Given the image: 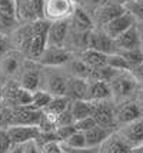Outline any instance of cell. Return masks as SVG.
<instances>
[{
	"mask_svg": "<svg viewBox=\"0 0 143 153\" xmlns=\"http://www.w3.org/2000/svg\"><path fill=\"white\" fill-rule=\"evenodd\" d=\"M76 10L73 0H44V19L50 23L72 19Z\"/></svg>",
	"mask_w": 143,
	"mask_h": 153,
	"instance_id": "cell-1",
	"label": "cell"
},
{
	"mask_svg": "<svg viewBox=\"0 0 143 153\" xmlns=\"http://www.w3.org/2000/svg\"><path fill=\"white\" fill-rule=\"evenodd\" d=\"M32 26H33V40H32V46H30L27 56L32 60H39L47 47L50 22L46 19H41L37 22H33Z\"/></svg>",
	"mask_w": 143,
	"mask_h": 153,
	"instance_id": "cell-2",
	"label": "cell"
},
{
	"mask_svg": "<svg viewBox=\"0 0 143 153\" xmlns=\"http://www.w3.org/2000/svg\"><path fill=\"white\" fill-rule=\"evenodd\" d=\"M16 13L19 19L30 23L44 19V0H17Z\"/></svg>",
	"mask_w": 143,
	"mask_h": 153,
	"instance_id": "cell-3",
	"label": "cell"
},
{
	"mask_svg": "<svg viewBox=\"0 0 143 153\" xmlns=\"http://www.w3.org/2000/svg\"><path fill=\"white\" fill-rule=\"evenodd\" d=\"M109 85L112 89V94H115L117 99H124L129 97L132 93H135L137 82L129 72H119Z\"/></svg>",
	"mask_w": 143,
	"mask_h": 153,
	"instance_id": "cell-4",
	"label": "cell"
},
{
	"mask_svg": "<svg viewBox=\"0 0 143 153\" xmlns=\"http://www.w3.org/2000/svg\"><path fill=\"white\" fill-rule=\"evenodd\" d=\"M95 103V110H93V119L99 126L104 127L107 130H112L117 125V117H116V110L107 100L103 102H93Z\"/></svg>",
	"mask_w": 143,
	"mask_h": 153,
	"instance_id": "cell-5",
	"label": "cell"
},
{
	"mask_svg": "<svg viewBox=\"0 0 143 153\" xmlns=\"http://www.w3.org/2000/svg\"><path fill=\"white\" fill-rule=\"evenodd\" d=\"M89 49L100 52L104 54H113L117 53V47H116L115 40L110 37L109 34H106L102 29L99 30H92L90 36H89Z\"/></svg>",
	"mask_w": 143,
	"mask_h": 153,
	"instance_id": "cell-6",
	"label": "cell"
},
{
	"mask_svg": "<svg viewBox=\"0 0 143 153\" xmlns=\"http://www.w3.org/2000/svg\"><path fill=\"white\" fill-rule=\"evenodd\" d=\"M70 60H72V53L66 47L47 46L37 62L43 66H61V65H67Z\"/></svg>",
	"mask_w": 143,
	"mask_h": 153,
	"instance_id": "cell-7",
	"label": "cell"
},
{
	"mask_svg": "<svg viewBox=\"0 0 143 153\" xmlns=\"http://www.w3.org/2000/svg\"><path fill=\"white\" fill-rule=\"evenodd\" d=\"M123 13H126V9L122 4H116L112 1H106L100 4L99 7H96L95 10V20L96 23H99L102 29L106 25H109L112 20L117 19L119 16H122Z\"/></svg>",
	"mask_w": 143,
	"mask_h": 153,
	"instance_id": "cell-8",
	"label": "cell"
},
{
	"mask_svg": "<svg viewBox=\"0 0 143 153\" xmlns=\"http://www.w3.org/2000/svg\"><path fill=\"white\" fill-rule=\"evenodd\" d=\"M7 133L13 145H26L39 139L41 130L39 126H10L7 129Z\"/></svg>",
	"mask_w": 143,
	"mask_h": 153,
	"instance_id": "cell-9",
	"label": "cell"
},
{
	"mask_svg": "<svg viewBox=\"0 0 143 153\" xmlns=\"http://www.w3.org/2000/svg\"><path fill=\"white\" fill-rule=\"evenodd\" d=\"M41 117H43V110L19 106L13 112V125L12 126H39Z\"/></svg>",
	"mask_w": 143,
	"mask_h": 153,
	"instance_id": "cell-10",
	"label": "cell"
},
{
	"mask_svg": "<svg viewBox=\"0 0 143 153\" xmlns=\"http://www.w3.org/2000/svg\"><path fill=\"white\" fill-rule=\"evenodd\" d=\"M117 52H127V50H142V40H140V32L139 27L135 25L115 39Z\"/></svg>",
	"mask_w": 143,
	"mask_h": 153,
	"instance_id": "cell-11",
	"label": "cell"
},
{
	"mask_svg": "<svg viewBox=\"0 0 143 153\" xmlns=\"http://www.w3.org/2000/svg\"><path fill=\"white\" fill-rule=\"evenodd\" d=\"M135 25H136V23H135V17L126 12V13H123L122 16H119L117 19L112 20L109 25H106V26L103 27L102 30L106 34H109L110 37L115 40V39H117L120 34L124 33L126 30H129L130 27H133Z\"/></svg>",
	"mask_w": 143,
	"mask_h": 153,
	"instance_id": "cell-12",
	"label": "cell"
},
{
	"mask_svg": "<svg viewBox=\"0 0 143 153\" xmlns=\"http://www.w3.org/2000/svg\"><path fill=\"white\" fill-rule=\"evenodd\" d=\"M69 32H70V26H69L67 20L50 23L49 36H47V46L64 47V43H66V40H67Z\"/></svg>",
	"mask_w": 143,
	"mask_h": 153,
	"instance_id": "cell-13",
	"label": "cell"
},
{
	"mask_svg": "<svg viewBox=\"0 0 143 153\" xmlns=\"http://www.w3.org/2000/svg\"><path fill=\"white\" fill-rule=\"evenodd\" d=\"M119 133L132 147L143 143V119H137L120 127Z\"/></svg>",
	"mask_w": 143,
	"mask_h": 153,
	"instance_id": "cell-14",
	"label": "cell"
},
{
	"mask_svg": "<svg viewBox=\"0 0 143 153\" xmlns=\"http://www.w3.org/2000/svg\"><path fill=\"white\" fill-rule=\"evenodd\" d=\"M116 117L117 123L124 126L137 119H142V107L136 102H126L116 110Z\"/></svg>",
	"mask_w": 143,
	"mask_h": 153,
	"instance_id": "cell-15",
	"label": "cell"
},
{
	"mask_svg": "<svg viewBox=\"0 0 143 153\" xmlns=\"http://www.w3.org/2000/svg\"><path fill=\"white\" fill-rule=\"evenodd\" d=\"M89 80L80 77H67V96L70 100H87Z\"/></svg>",
	"mask_w": 143,
	"mask_h": 153,
	"instance_id": "cell-16",
	"label": "cell"
},
{
	"mask_svg": "<svg viewBox=\"0 0 143 153\" xmlns=\"http://www.w3.org/2000/svg\"><path fill=\"white\" fill-rule=\"evenodd\" d=\"M132 146L122 137V134L112 133L100 146V153H130Z\"/></svg>",
	"mask_w": 143,
	"mask_h": 153,
	"instance_id": "cell-17",
	"label": "cell"
},
{
	"mask_svg": "<svg viewBox=\"0 0 143 153\" xmlns=\"http://www.w3.org/2000/svg\"><path fill=\"white\" fill-rule=\"evenodd\" d=\"M112 96V89L107 82L102 80H89V94L87 100L90 102H103Z\"/></svg>",
	"mask_w": 143,
	"mask_h": 153,
	"instance_id": "cell-18",
	"label": "cell"
},
{
	"mask_svg": "<svg viewBox=\"0 0 143 153\" xmlns=\"http://www.w3.org/2000/svg\"><path fill=\"white\" fill-rule=\"evenodd\" d=\"M21 67V53L9 50L0 62V69L6 76H14Z\"/></svg>",
	"mask_w": 143,
	"mask_h": 153,
	"instance_id": "cell-19",
	"label": "cell"
},
{
	"mask_svg": "<svg viewBox=\"0 0 143 153\" xmlns=\"http://www.w3.org/2000/svg\"><path fill=\"white\" fill-rule=\"evenodd\" d=\"M72 26L76 32H92L95 29V22L82 7H76L72 16Z\"/></svg>",
	"mask_w": 143,
	"mask_h": 153,
	"instance_id": "cell-20",
	"label": "cell"
},
{
	"mask_svg": "<svg viewBox=\"0 0 143 153\" xmlns=\"http://www.w3.org/2000/svg\"><path fill=\"white\" fill-rule=\"evenodd\" d=\"M41 82V74L39 72V69L34 66H29L27 69H24V72L21 73L20 77V86L27 89L30 92H37L39 86Z\"/></svg>",
	"mask_w": 143,
	"mask_h": 153,
	"instance_id": "cell-21",
	"label": "cell"
},
{
	"mask_svg": "<svg viewBox=\"0 0 143 153\" xmlns=\"http://www.w3.org/2000/svg\"><path fill=\"white\" fill-rule=\"evenodd\" d=\"M70 105H72V102H70V99L67 96H57V97H53V100L50 102V105L43 110V113L56 123V117L59 114H61L63 112H66L70 107Z\"/></svg>",
	"mask_w": 143,
	"mask_h": 153,
	"instance_id": "cell-22",
	"label": "cell"
},
{
	"mask_svg": "<svg viewBox=\"0 0 143 153\" xmlns=\"http://www.w3.org/2000/svg\"><path fill=\"white\" fill-rule=\"evenodd\" d=\"M112 132L104 129L102 126H95L92 127L90 130L84 132V136H86V143H87V147H100L106 142V139L109 137Z\"/></svg>",
	"mask_w": 143,
	"mask_h": 153,
	"instance_id": "cell-23",
	"label": "cell"
},
{
	"mask_svg": "<svg viewBox=\"0 0 143 153\" xmlns=\"http://www.w3.org/2000/svg\"><path fill=\"white\" fill-rule=\"evenodd\" d=\"M70 110H72L75 122H77V120L93 116L95 103L90 102V100H73L72 105H70Z\"/></svg>",
	"mask_w": 143,
	"mask_h": 153,
	"instance_id": "cell-24",
	"label": "cell"
},
{
	"mask_svg": "<svg viewBox=\"0 0 143 153\" xmlns=\"http://www.w3.org/2000/svg\"><path fill=\"white\" fill-rule=\"evenodd\" d=\"M79 57L92 69H102V67L107 66V54L96 52L92 49H87L79 54Z\"/></svg>",
	"mask_w": 143,
	"mask_h": 153,
	"instance_id": "cell-25",
	"label": "cell"
},
{
	"mask_svg": "<svg viewBox=\"0 0 143 153\" xmlns=\"http://www.w3.org/2000/svg\"><path fill=\"white\" fill-rule=\"evenodd\" d=\"M32 40H33V26L32 23H29L26 26H23L21 29H19L16 34H14V42L16 45L20 47L24 53L27 54L32 46Z\"/></svg>",
	"mask_w": 143,
	"mask_h": 153,
	"instance_id": "cell-26",
	"label": "cell"
},
{
	"mask_svg": "<svg viewBox=\"0 0 143 153\" xmlns=\"http://www.w3.org/2000/svg\"><path fill=\"white\" fill-rule=\"evenodd\" d=\"M47 92L53 97L57 96H66L67 93V79L59 76V74H53L47 79Z\"/></svg>",
	"mask_w": 143,
	"mask_h": 153,
	"instance_id": "cell-27",
	"label": "cell"
},
{
	"mask_svg": "<svg viewBox=\"0 0 143 153\" xmlns=\"http://www.w3.org/2000/svg\"><path fill=\"white\" fill-rule=\"evenodd\" d=\"M69 70L73 73L75 77H80V79H90V73H92V67H89L82 59H72L67 63Z\"/></svg>",
	"mask_w": 143,
	"mask_h": 153,
	"instance_id": "cell-28",
	"label": "cell"
},
{
	"mask_svg": "<svg viewBox=\"0 0 143 153\" xmlns=\"http://www.w3.org/2000/svg\"><path fill=\"white\" fill-rule=\"evenodd\" d=\"M53 100V96L47 90H37L33 93V102H32V109L36 110H44Z\"/></svg>",
	"mask_w": 143,
	"mask_h": 153,
	"instance_id": "cell-29",
	"label": "cell"
},
{
	"mask_svg": "<svg viewBox=\"0 0 143 153\" xmlns=\"http://www.w3.org/2000/svg\"><path fill=\"white\" fill-rule=\"evenodd\" d=\"M107 66H110L112 69H115L117 72H129L130 65L129 62L123 57L120 53H113L107 56Z\"/></svg>",
	"mask_w": 143,
	"mask_h": 153,
	"instance_id": "cell-30",
	"label": "cell"
},
{
	"mask_svg": "<svg viewBox=\"0 0 143 153\" xmlns=\"http://www.w3.org/2000/svg\"><path fill=\"white\" fill-rule=\"evenodd\" d=\"M63 145H64V146H67V147H72V149H83V147H87L84 132H79V130H76L75 133L72 134L66 142H63Z\"/></svg>",
	"mask_w": 143,
	"mask_h": 153,
	"instance_id": "cell-31",
	"label": "cell"
},
{
	"mask_svg": "<svg viewBox=\"0 0 143 153\" xmlns=\"http://www.w3.org/2000/svg\"><path fill=\"white\" fill-rule=\"evenodd\" d=\"M124 9L135 19L143 22V0H130L124 4Z\"/></svg>",
	"mask_w": 143,
	"mask_h": 153,
	"instance_id": "cell-32",
	"label": "cell"
},
{
	"mask_svg": "<svg viewBox=\"0 0 143 153\" xmlns=\"http://www.w3.org/2000/svg\"><path fill=\"white\" fill-rule=\"evenodd\" d=\"M33 93L34 92H30V90L20 86L17 90V94H16V105L23 107H30L32 102H33Z\"/></svg>",
	"mask_w": 143,
	"mask_h": 153,
	"instance_id": "cell-33",
	"label": "cell"
},
{
	"mask_svg": "<svg viewBox=\"0 0 143 153\" xmlns=\"http://www.w3.org/2000/svg\"><path fill=\"white\" fill-rule=\"evenodd\" d=\"M129 62L130 66H135L139 63H143V52L142 50H127V52H117ZM132 69V67H130Z\"/></svg>",
	"mask_w": 143,
	"mask_h": 153,
	"instance_id": "cell-34",
	"label": "cell"
},
{
	"mask_svg": "<svg viewBox=\"0 0 143 153\" xmlns=\"http://www.w3.org/2000/svg\"><path fill=\"white\" fill-rule=\"evenodd\" d=\"M12 147L13 143L7 133V129H0V153H9Z\"/></svg>",
	"mask_w": 143,
	"mask_h": 153,
	"instance_id": "cell-35",
	"label": "cell"
},
{
	"mask_svg": "<svg viewBox=\"0 0 143 153\" xmlns=\"http://www.w3.org/2000/svg\"><path fill=\"white\" fill-rule=\"evenodd\" d=\"M70 125H75V119H73L72 110H70V107H69L66 112H63L61 114H59V116L56 117V127L70 126Z\"/></svg>",
	"mask_w": 143,
	"mask_h": 153,
	"instance_id": "cell-36",
	"label": "cell"
},
{
	"mask_svg": "<svg viewBox=\"0 0 143 153\" xmlns=\"http://www.w3.org/2000/svg\"><path fill=\"white\" fill-rule=\"evenodd\" d=\"M95 126H97V123H96V120L93 119V116L75 122L76 130H79V132H87V130H90L92 127H95Z\"/></svg>",
	"mask_w": 143,
	"mask_h": 153,
	"instance_id": "cell-37",
	"label": "cell"
},
{
	"mask_svg": "<svg viewBox=\"0 0 143 153\" xmlns=\"http://www.w3.org/2000/svg\"><path fill=\"white\" fill-rule=\"evenodd\" d=\"M75 132H76L75 125H70V126H60V127L56 129V134H57V137H59L60 142H66Z\"/></svg>",
	"mask_w": 143,
	"mask_h": 153,
	"instance_id": "cell-38",
	"label": "cell"
},
{
	"mask_svg": "<svg viewBox=\"0 0 143 153\" xmlns=\"http://www.w3.org/2000/svg\"><path fill=\"white\" fill-rule=\"evenodd\" d=\"M41 153H63V146L57 140L49 142V143H44L41 146Z\"/></svg>",
	"mask_w": 143,
	"mask_h": 153,
	"instance_id": "cell-39",
	"label": "cell"
},
{
	"mask_svg": "<svg viewBox=\"0 0 143 153\" xmlns=\"http://www.w3.org/2000/svg\"><path fill=\"white\" fill-rule=\"evenodd\" d=\"M63 146V152L64 153H100V147H83V149H72V147Z\"/></svg>",
	"mask_w": 143,
	"mask_h": 153,
	"instance_id": "cell-40",
	"label": "cell"
},
{
	"mask_svg": "<svg viewBox=\"0 0 143 153\" xmlns=\"http://www.w3.org/2000/svg\"><path fill=\"white\" fill-rule=\"evenodd\" d=\"M129 73L133 76V79L136 80L137 83H143V63H139V65L132 66V69L129 70Z\"/></svg>",
	"mask_w": 143,
	"mask_h": 153,
	"instance_id": "cell-41",
	"label": "cell"
},
{
	"mask_svg": "<svg viewBox=\"0 0 143 153\" xmlns=\"http://www.w3.org/2000/svg\"><path fill=\"white\" fill-rule=\"evenodd\" d=\"M7 47H9V40H7V37H4L3 34H0V56H4V54L9 52Z\"/></svg>",
	"mask_w": 143,
	"mask_h": 153,
	"instance_id": "cell-42",
	"label": "cell"
},
{
	"mask_svg": "<svg viewBox=\"0 0 143 153\" xmlns=\"http://www.w3.org/2000/svg\"><path fill=\"white\" fill-rule=\"evenodd\" d=\"M24 153H41V152L39 150V146L36 145V142H29V143H26Z\"/></svg>",
	"mask_w": 143,
	"mask_h": 153,
	"instance_id": "cell-43",
	"label": "cell"
},
{
	"mask_svg": "<svg viewBox=\"0 0 143 153\" xmlns=\"http://www.w3.org/2000/svg\"><path fill=\"white\" fill-rule=\"evenodd\" d=\"M24 147H26V145H13L9 153H24Z\"/></svg>",
	"mask_w": 143,
	"mask_h": 153,
	"instance_id": "cell-44",
	"label": "cell"
},
{
	"mask_svg": "<svg viewBox=\"0 0 143 153\" xmlns=\"http://www.w3.org/2000/svg\"><path fill=\"white\" fill-rule=\"evenodd\" d=\"M130 153H143V143L142 145H139V146L132 147V152Z\"/></svg>",
	"mask_w": 143,
	"mask_h": 153,
	"instance_id": "cell-45",
	"label": "cell"
},
{
	"mask_svg": "<svg viewBox=\"0 0 143 153\" xmlns=\"http://www.w3.org/2000/svg\"><path fill=\"white\" fill-rule=\"evenodd\" d=\"M89 3H92V4H95V6H100V4H103V3H106L107 0H87Z\"/></svg>",
	"mask_w": 143,
	"mask_h": 153,
	"instance_id": "cell-46",
	"label": "cell"
},
{
	"mask_svg": "<svg viewBox=\"0 0 143 153\" xmlns=\"http://www.w3.org/2000/svg\"><path fill=\"white\" fill-rule=\"evenodd\" d=\"M107 1H112V3H116V4H122V6H124L127 1H130V0H107Z\"/></svg>",
	"mask_w": 143,
	"mask_h": 153,
	"instance_id": "cell-47",
	"label": "cell"
},
{
	"mask_svg": "<svg viewBox=\"0 0 143 153\" xmlns=\"http://www.w3.org/2000/svg\"><path fill=\"white\" fill-rule=\"evenodd\" d=\"M139 105H140V107L143 109V90L139 92Z\"/></svg>",
	"mask_w": 143,
	"mask_h": 153,
	"instance_id": "cell-48",
	"label": "cell"
},
{
	"mask_svg": "<svg viewBox=\"0 0 143 153\" xmlns=\"http://www.w3.org/2000/svg\"><path fill=\"white\" fill-rule=\"evenodd\" d=\"M139 32H140V40H142V52H143V27H139Z\"/></svg>",
	"mask_w": 143,
	"mask_h": 153,
	"instance_id": "cell-49",
	"label": "cell"
},
{
	"mask_svg": "<svg viewBox=\"0 0 143 153\" xmlns=\"http://www.w3.org/2000/svg\"><path fill=\"white\" fill-rule=\"evenodd\" d=\"M3 94H4V90H3L1 86H0V103H1V99H3Z\"/></svg>",
	"mask_w": 143,
	"mask_h": 153,
	"instance_id": "cell-50",
	"label": "cell"
},
{
	"mask_svg": "<svg viewBox=\"0 0 143 153\" xmlns=\"http://www.w3.org/2000/svg\"><path fill=\"white\" fill-rule=\"evenodd\" d=\"M73 1H75V3H82L83 0H73Z\"/></svg>",
	"mask_w": 143,
	"mask_h": 153,
	"instance_id": "cell-51",
	"label": "cell"
},
{
	"mask_svg": "<svg viewBox=\"0 0 143 153\" xmlns=\"http://www.w3.org/2000/svg\"><path fill=\"white\" fill-rule=\"evenodd\" d=\"M16 1H17V0H16Z\"/></svg>",
	"mask_w": 143,
	"mask_h": 153,
	"instance_id": "cell-52",
	"label": "cell"
},
{
	"mask_svg": "<svg viewBox=\"0 0 143 153\" xmlns=\"http://www.w3.org/2000/svg\"><path fill=\"white\" fill-rule=\"evenodd\" d=\"M63 153H64V152H63Z\"/></svg>",
	"mask_w": 143,
	"mask_h": 153,
	"instance_id": "cell-53",
	"label": "cell"
}]
</instances>
